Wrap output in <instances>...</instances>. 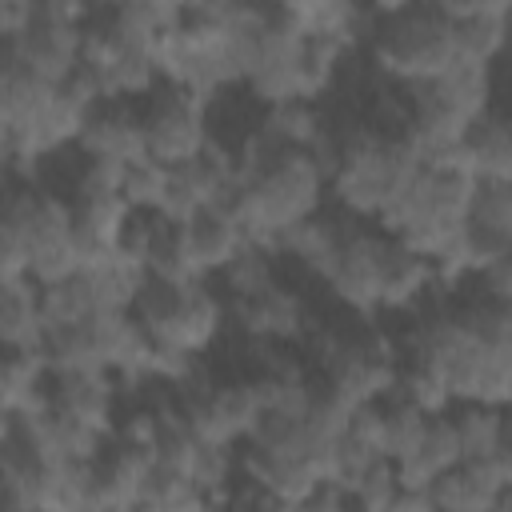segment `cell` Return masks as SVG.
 <instances>
[{"instance_id": "cell-1", "label": "cell", "mask_w": 512, "mask_h": 512, "mask_svg": "<svg viewBox=\"0 0 512 512\" xmlns=\"http://www.w3.org/2000/svg\"><path fill=\"white\" fill-rule=\"evenodd\" d=\"M328 192V176L304 148H276L260 168L248 176H236V192L228 208L236 212L244 236L252 244H264L276 252V240L320 212Z\"/></svg>"}, {"instance_id": "cell-2", "label": "cell", "mask_w": 512, "mask_h": 512, "mask_svg": "<svg viewBox=\"0 0 512 512\" xmlns=\"http://www.w3.org/2000/svg\"><path fill=\"white\" fill-rule=\"evenodd\" d=\"M420 168L416 152L404 144V136H388L376 128H360L340 136L336 168L328 176V192L336 204L356 220H376L392 196L408 184V176Z\"/></svg>"}, {"instance_id": "cell-3", "label": "cell", "mask_w": 512, "mask_h": 512, "mask_svg": "<svg viewBox=\"0 0 512 512\" xmlns=\"http://www.w3.org/2000/svg\"><path fill=\"white\" fill-rule=\"evenodd\" d=\"M132 316L156 344H176L184 352H204L224 328L228 304L208 288V280H184V284H160L148 280L136 300Z\"/></svg>"}, {"instance_id": "cell-4", "label": "cell", "mask_w": 512, "mask_h": 512, "mask_svg": "<svg viewBox=\"0 0 512 512\" xmlns=\"http://www.w3.org/2000/svg\"><path fill=\"white\" fill-rule=\"evenodd\" d=\"M376 64L396 84L412 88L432 76H440L448 64H456V20L436 12L432 4H412L396 16H384V28L376 32Z\"/></svg>"}, {"instance_id": "cell-5", "label": "cell", "mask_w": 512, "mask_h": 512, "mask_svg": "<svg viewBox=\"0 0 512 512\" xmlns=\"http://www.w3.org/2000/svg\"><path fill=\"white\" fill-rule=\"evenodd\" d=\"M0 204L20 228L24 256H28V280L52 284V280H64V276L80 272L84 256H80V244H76L72 208L60 196L20 188V192L0 196Z\"/></svg>"}, {"instance_id": "cell-6", "label": "cell", "mask_w": 512, "mask_h": 512, "mask_svg": "<svg viewBox=\"0 0 512 512\" xmlns=\"http://www.w3.org/2000/svg\"><path fill=\"white\" fill-rule=\"evenodd\" d=\"M304 52H308V36L284 20V16H268L252 40L248 64H244V84L252 88V96L268 108V104H284V100H308L304 92Z\"/></svg>"}, {"instance_id": "cell-7", "label": "cell", "mask_w": 512, "mask_h": 512, "mask_svg": "<svg viewBox=\"0 0 512 512\" xmlns=\"http://www.w3.org/2000/svg\"><path fill=\"white\" fill-rule=\"evenodd\" d=\"M144 116V144H148V156L176 168L192 156H200L212 140L208 132V104L164 84L148 96V108L140 112Z\"/></svg>"}, {"instance_id": "cell-8", "label": "cell", "mask_w": 512, "mask_h": 512, "mask_svg": "<svg viewBox=\"0 0 512 512\" xmlns=\"http://www.w3.org/2000/svg\"><path fill=\"white\" fill-rule=\"evenodd\" d=\"M384 260H388V232L348 224L332 264H328V272L320 280L328 284V292L344 308H352L360 316H380Z\"/></svg>"}, {"instance_id": "cell-9", "label": "cell", "mask_w": 512, "mask_h": 512, "mask_svg": "<svg viewBox=\"0 0 512 512\" xmlns=\"http://www.w3.org/2000/svg\"><path fill=\"white\" fill-rule=\"evenodd\" d=\"M80 68L92 76L100 100H132V96H152L160 84L156 60L144 52H132L124 44H116L104 28L88 32L84 28V52H80Z\"/></svg>"}, {"instance_id": "cell-10", "label": "cell", "mask_w": 512, "mask_h": 512, "mask_svg": "<svg viewBox=\"0 0 512 512\" xmlns=\"http://www.w3.org/2000/svg\"><path fill=\"white\" fill-rule=\"evenodd\" d=\"M80 52H84V24H56L40 16L16 40L4 44V56L44 84H64L80 68Z\"/></svg>"}, {"instance_id": "cell-11", "label": "cell", "mask_w": 512, "mask_h": 512, "mask_svg": "<svg viewBox=\"0 0 512 512\" xmlns=\"http://www.w3.org/2000/svg\"><path fill=\"white\" fill-rule=\"evenodd\" d=\"M228 316L256 344H300L308 336V308H304L300 292H292L280 280H272L268 288H260L244 300H232Z\"/></svg>"}, {"instance_id": "cell-12", "label": "cell", "mask_w": 512, "mask_h": 512, "mask_svg": "<svg viewBox=\"0 0 512 512\" xmlns=\"http://www.w3.org/2000/svg\"><path fill=\"white\" fill-rule=\"evenodd\" d=\"M76 148L84 152V160H100V164H136L148 156L144 144V116L140 108H132V100H104L88 112Z\"/></svg>"}, {"instance_id": "cell-13", "label": "cell", "mask_w": 512, "mask_h": 512, "mask_svg": "<svg viewBox=\"0 0 512 512\" xmlns=\"http://www.w3.org/2000/svg\"><path fill=\"white\" fill-rule=\"evenodd\" d=\"M172 236L184 252V260L192 264L196 276H212L220 272L244 244V228L236 220V212L228 204H212V208H200L196 216H188L184 224H172Z\"/></svg>"}, {"instance_id": "cell-14", "label": "cell", "mask_w": 512, "mask_h": 512, "mask_svg": "<svg viewBox=\"0 0 512 512\" xmlns=\"http://www.w3.org/2000/svg\"><path fill=\"white\" fill-rule=\"evenodd\" d=\"M48 396H52L56 412L112 436V428H116V376L112 372H100V368L56 372V376H48Z\"/></svg>"}, {"instance_id": "cell-15", "label": "cell", "mask_w": 512, "mask_h": 512, "mask_svg": "<svg viewBox=\"0 0 512 512\" xmlns=\"http://www.w3.org/2000/svg\"><path fill=\"white\" fill-rule=\"evenodd\" d=\"M460 164L476 184L512 180V140H508V124L496 108H488L480 120H472L468 132L460 136Z\"/></svg>"}, {"instance_id": "cell-16", "label": "cell", "mask_w": 512, "mask_h": 512, "mask_svg": "<svg viewBox=\"0 0 512 512\" xmlns=\"http://www.w3.org/2000/svg\"><path fill=\"white\" fill-rule=\"evenodd\" d=\"M48 324L40 316V284L12 280L0 296V352H44Z\"/></svg>"}, {"instance_id": "cell-17", "label": "cell", "mask_w": 512, "mask_h": 512, "mask_svg": "<svg viewBox=\"0 0 512 512\" xmlns=\"http://www.w3.org/2000/svg\"><path fill=\"white\" fill-rule=\"evenodd\" d=\"M456 464H460V440H456L452 412H436V416H428L420 444L404 460H396V476L408 488H428L440 472H448Z\"/></svg>"}, {"instance_id": "cell-18", "label": "cell", "mask_w": 512, "mask_h": 512, "mask_svg": "<svg viewBox=\"0 0 512 512\" xmlns=\"http://www.w3.org/2000/svg\"><path fill=\"white\" fill-rule=\"evenodd\" d=\"M276 16L292 20L304 36H328L340 44H352L360 28V4L356 0H264Z\"/></svg>"}, {"instance_id": "cell-19", "label": "cell", "mask_w": 512, "mask_h": 512, "mask_svg": "<svg viewBox=\"0 0 512 512\" xmlns=\"http://www.w3.org/2000/svg\"><path fill=\"white\" fill-rule=\"evenodd\" d=\"M344 228H348V224H340L336 216L312 212L308 220L292 224V228L276 240V252H284L288 260H296L304 272H312V276L320 280V276L328 272V264H332V256H336V248H340V240H344Z\"/></svg>"}, {"instance_id": "cell-20", "label": "cell", "mask_w": 512, "mask_h": 512, "mask_svg": "<svg viewBox=\"0 0 512 512\" xmlns=\"http://www.w3.org/2000/svg\"><path fill=\"white\" fill-rule=\"evenodd\" d=\"M452 424L460 440V460H480L512 448L508 416L496 404H460V412H452Z\"/></svg>"}, {"instance_id": "cell-21", "label": "cell", "mask_w": 512, "mask_h": 512, "mask_svg": "<svg viewBox=\"0 0 512 512\" xmlns=\"http://www.w3.org/2000/svg\"><path fill=\"white\" fill-rule=\"evenodd\" d=\"M96 296L92 284L84 280V272H72L64 280L40 284V316L48 328H64V324H84L88 316H96Z\"/></svg>"}, {"instance_id": "cell-22", "label": "cell", "mask_w": 512, "mask_h": 512, "mask_svg": "<svg viewBox=\"0 0 512 512\" xmlns=\"http://www.w3.org/2000/svg\"><path fill=\"white\" fill-rule=\"evenodd\" d=\"M424 428H428V416L416 404H408L396 392L384 396V404H380V456L392 460V464L404 460L420 444Z\"/></svg>"}, {"instance_id": "cell-23", "label": "cell", "mask_w": 512, "mask_h": 512, "mask_svg": "<svg viewBox=\"0 0 512 512\" xmlns=\"http://www.w3.org/2000/svg\"><path fill=\"white\" fill-rule=\"evenodd\" d=\"M136 508H152V512H192V508H208L204 492L176 468L156 464L148 468L144 484H140V504Z\"/></svg>"}, {"instance_id": "cell-24", "label": "cell", "mask_w": 512, "mask_h": 512, "mask_svg": "<svg viewBox=\"0 0 512 512\" xmlns=\"http://www.w3.org/2000/svg\"><path fill=\"white\" fill-rule=\"evenodd\" d=\"M324 120L316 116L312 100H284V104H268L260 132L276 144V148H308L320 136Z\"/></svg>"}, {"instance_id": "cell-25", "label": "cell", "mask_w": 512, "mask_h": 512, "mask_svg": "<svg viewBox=\"0 0 512 512\" xmlns=\"http://www.w3.org/2000/svg\"><path fill=\"white\" fill-rule=\"evenodd\" d=\"M240 472V456H236V444H208L200 440L192 464H188V480L204 492L208 508L212 504H228V484L236 480Z\"/></svg>"}, {"instance_id": "cell-26", "label": "cell", "mask_w": 512, "mask_h": 512, "mask_svg": "<svg viewBox=\"0 0 512 512\" xmlns=\"http://www.w3.org/2000/svg\"><path fill=\"white\" fill-rule=\"evenodd\" d=\"M220 280H224V292L228 300H244L260 288H268L276 280V264H272V248L264 244H244L224 268H220Z\"/></svg>"}, {"instance_id": "cell-27", "label": "cell", "mask_w": 512, "mask_h": 512, "mask_svg": "<svg viewBox=\"0 0 512 512\" xmlns=\"http://www.w3.org/2000/svg\"><path fill=\"white\" fill-rule=\"evenodd\" d=\"M508 16H468L456 20V56L468 64H496L504 52Z\"/></svg>"}, {"instance_id": "cell-28", "label": "cell", "mask_w": 512, "mask_h": 512, "mask_svg": "<svg viewBox=\"0 0 512 512\" xmlns=\"http://www.w3.org/2000/svg\"><path fill=\"white\" fill-rule=\"evenodd\" d=\"M164 192H168V164H160L152 156H144L136 164H124V172H120V196L128 200L132 212L156 216Z\"/></svg>"}, {"instance_id": "cell-29", "label": "cell", "mask_w": 512, "mask_h": 512, "mask_svg": "<svg viewBox=\"0 0 512 512\" xmlns=\"http://www.w3.org/2000/svg\"><path fill=\"white\" fill-rule=\"evenodd\" d=\"M396 396H404L408 404H416L424 416H436V412H448L452 408V396H448V384L436 368L412 360L404 372H396Z\"/></svg>"}, {"instance_id": "cell-30", "label": "cell", "mask_w": 512, "mask_h": 512, "mask_svg": "<svg viewBox=\"0 0 512 512\" xmlns=\"http://www.w3.org/2000/svg\"><path fill=\"white\" fill-rule=\"evenodd\" d=\"M400 492V476H396V464L392 460H376L348 492V500L356 508H368V512H392V500Z\"/></svg>"}, {"instance_id": "cell-31", "label": "cell", "mask_w": 512, "mask_h": 512, "mask_svg": "<svg viewBox=\"0 0 512 512\" xmlns=\"http://www.w3.org/2000/svg\"><path fill=\"white\" fill-rule=\"evenodd\" d=\"M28 276V256H24V240H20V228L16 220L4 212L0 204V284H12V280H24Z\"/></svg>"}, {"instance_id": "cell-32", "label": "cell", "mask_w": 512, "mask_h": 512, "mask_svg": "<svg viewBox=\"0 0 512 512\" xmlns=\"http://www.w3.org/2000/svg\"><path fill=\"white\" fill-rule=\"evenodd\" d=\"M476 280H480V296H484V300H492V304H512V252L500 256V260H492V264H484V268L476 272Z\"/></svg>"}, {"instance_id": "cell-33", "label": "cell", "mask_w": 512, "mask_h": 512, "mask_svg": "<svg viewBox=\"0 0 512 512\" xmlns=\"http://www.w3.org/2000/svg\"><path fill=\"white\" fill-rule=\"evenodd\" d=\"M156 428H160V412H132L124 424L112 428V440H124V444H136V448H148L152 452Z\"/></svg>"}, {"instance_id": "cell-34", "label": "cell", "mask_w": 512, "mask_h": 512, "mask_svg": "<svg viewBox=\"0 0 512 512\" xmlns=\"http://www.w3.org/2000/svg\"><path fill=\"white\" fill-rule=\"evenodd\" d=\"M428 4L448 20H468V16H508L512 0H428Z\"/></svg>"}, {"instance_id": "cell-35", "label": "cell", "mask_w": 512, "mask_h": 512, "mask_svg": "<svg viewBox=\"0 0 512 512\" xmlns=\"http://www.w3.org/2000/svg\"><path fill=\"white\" fill-rule=\"evenodd\" d=\"M36 20V0H4L0 4V44L16 40Z\"/></svg>"}, {"instance_id": "cell-36", "label": "cell", "mask_w": 512, "mask_h": 512, "mask_svg": "<svg viewBox=\"0 0 512 512\" xmlns=\"http://www.w3.org/2000/svg\"><path fill=\"white\" fill-rule=\"evenodd\" d=\"M412 4H424V0H372V12H380V16H396V12L412 8Z\"/></svg>"}, {"instance_id": "cell-37", "label": "cell", "mask_w": 512, "mask_h": 512, "mask_svg": "<svg viewBox=\"0 0 512 512\" xmlns=\"http://www.w3.org/2000/svg\"><path fill=\"white\" fill-rule=\"evenodd\" d=\"M12 168V128L0 120V172Z\"/></svg>"}, {"instance_id": "cell-38", "label": "cell", "mask_w": 512, "mask_h": 512, "mask_svg": "<svg viewBox=\"0 0 512 512\" xmlns=\"http://www.w3.org/2000/svg\"><path fill=\"white\" fill-rule=\"evenodd\" d=\"M0 296H4V284H0Z\"/></svg>"}, {"instance_id": "cell-39", "label": "cell", "mask_w": 512, "mask_h": 512, "mask_svg": "<svg viewBox=\"0 0 512 512\" xmlns=\"http://www.w3.org/2000/svg\"><path fill=\"white\" fill-rule=\"evenodd\" d=\"M0 4H4V0H0Z\"/></svg>"}]
</instances>
